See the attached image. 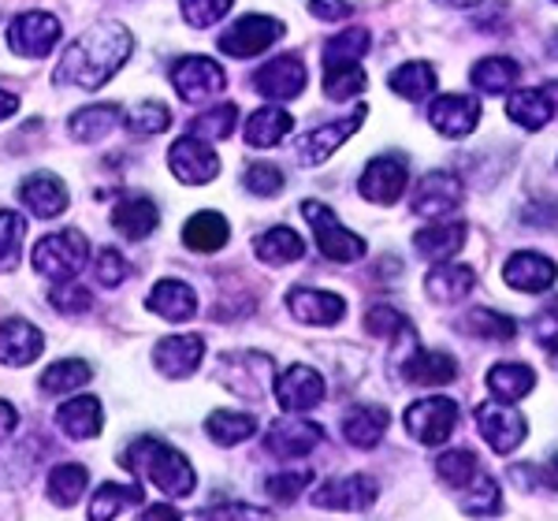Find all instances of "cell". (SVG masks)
<instances>
[{
    "mask_svg": "<svg viewBox=\"0 0 558 521\" xmlns=\"http://www.w3.org/2000/svg\"><path fill=\"white\" fill-rule=\"evenodd\" d=\"M134 52V34L123 23H97L64 52L52 83L71 89H101Z\"/></svg>",
    "mask_w": 558,
    "mask_h": 521,
    "instance_id": "cell-1",
    "label": "cell"
},
{
    "mask_svg": "<svg viewBox=\"0 0 558 521\" xmlns=\"http://www.w3.org/2000/svg\"><path fill=\"white\" fill-rule=\"evenodd\" d=\"M120 462L128 465L131 473L149 477L168 499H186L197 488L194 465L186 462L183 451L168 447L165 439H153V436L134 439V444H128V451L120 455Z\"/></svg>",
    "mask_w": 558,
    "mask_h": 521,
    "instance_id": "cell-2",
    "label": "cell"
},
{
    "mask_svg": "<svg viewBox=\"0 0 558 521\" xmlns=\"http://www.w3.org/2000/svg\"><path fill=\"white\" fill-rule=\"evenodd\" d=\"M31 260L41 276H49V280H57V283L75 280L78 268H86V260H89V242L83 231H75V228L52 231V235L38 239Z\"/></svg>",
    "mask_w": 558,
    "mask_h": 521,
    "instance_id": "cell-3",
    "label": "cell"
},
{
    "mask_svg": "<svg viewBox=\"0 0 558 521\" xmlns=\"http://www.w3.org/2000/svg\"><path fill=\"white\" fill-rule=\"evenodd\" d=\"M302 217L310 220L313 228V239H317V250L328 260H336V265H350V260H362L365 257V239L354 235L350 228L339 223L336 213L328 209V205L320 202H302Z\"/></svg>",
    "mask_w": 558,
    "mask_h": 521,
    "instance_id": "cell-4",
    "label": "cell"
},
{
    "mask_svg": "<svg viewBox=\"0 0 558 521\" xmlns=\"http://www.w3.org/2000/svg\"><path fill=\"white\" fill-rule=\"evenodd\" d=\"M402 421H407V433L417 439V444L444 447L458 428V402L444 399V395H428V399L410 402Z\"/></svg>",
    "mask_w": 558,
    "mask_h": 521,
    "instance_id": "cell-5",
    "label": "cell"
},
{
    "mask_svg": "<svg viewBox=\"0 0 558 521\" xmlns=\"http://www.w3.org/2000/svg\"><path fill=\"white\" fill-rule=\"evenodd\" d=\"M287 26L272 20V15H242L228 26V31L216 38L223 57H235V60H250V57H260L268 52L272 45L283 38Z\"/></svg>",
    "mask_w": 558,
    "mask_h": 521,
    "instance_id": "cell-6",
    "label": "cell"
},
{
    "mask_svg": "<svg viewBox=\"0 0 558 521\" xmlns=\"http://www.w3.org/2000/svg\"><path fill=\"white\" fill-rule=\"evenodd\" d=\"M410 186V165L402 153H384V157L368 160V168L357 179V194L373 205H395Z\"/></svg>",
    "mask_w": 558,
    "mask_h": 521,
    "instance_id": "cell-7",
    "label": "cell"
},
{
    "mask_svg": "<svg viewBox=\"0 0 558 521\" xmlns=\"http://www.w3.org/2000/svg\"><path fill=\"white\" fill-rule=\"evenodd\" d=\"M362 120H365V105H357V109L350 116H343V120H331V123H320V128L305 131L302 138L294 142V157H299V165H305V168L324 165L331 153L343 149V142L362 128Z\"/></svg>",
    "mask_w": 558,
    "mask_h": 521,
    "instance_id": "cell-8",
    "label": "cell"
},
{
    "mask_svg": "<svg viewBox=\"0 0 558 521\" xmlns=\"http://www.w3.org/2000/svg\"><path fill=\"white\" fill-rule=\"evenodd\" d=\"M60 38H64V26H60L57 15H49V12H26L8 26V49L20 52L26 60L49 57Z\"/></svg>",
    "mask_w": 558,
    "mask_h": 521,
    "instance_id": "cell-9",
    "label": "cell"
},
{
    "mask_svg": "<svg viewBox=\"0 0 558 521\" xmlns=\"http://www.w3.org/2000/svg\"><path fill=\"white\" fill-rule=\"evenodd\" d=\"M168 168L179 183L186 186H205L220 175V157L205 138H194V134H183L172 149H168Z\"/></svg>",
    "mask_w": 558,
    "mask_h": 521,
    "instance_id": "cell-10",
    "label": "cell"
},
{
    "mask_svg": "<svg viewBox=\"0 0 558 521\" xmlns=\"http://www.w3.org/2000/svg\"><path fill=\"white\" fill-rule=\"evenodd\" d=\"M223 83H228V75H223V68L209 57H183V60H175V68H172V86L186 105L209 101V97L220 94Z\"/></svg>",
    "mask_w": 558,
    "mask_h": 521,
    "instance_id": "cell-11",
    "label": "cell"
},
{
    "mask_svg": "<svg viewBox=\"0 0 558 521\" xmlns=\"http://www.w3.org/2000/svg\"><path fill=\"white\" fill-rule=\"evenodd\" d=\"M476 433L484 436V444L492 447L495 455H510L521 447V439L529 436V425L521 413H514L507 402H484L476 410Z\"/></svg>",
    "mask_w": 558,
    "mask_h": 521,
    "instance_id": "cell-12",
    "label": "cell"
},
{
    "mask_svg": "<svg viewBox=\"0 0 558 521\" xmlns=\"http://www.w3.org/2000/svg\"><path fill=\"white\" fill-rule=\"evenodd\" d=\"M380 496V484L368 473H350V477H328L313 492V507L320 510H368Z\"/></svg>",
    "mask_w": 558,
    "mask_h": 521,
    "instance_id": "cell-13",
    "label": "cell"
},
{
    "mask_svg": "<svg viewBox=\"0 0 558 521\" xmlns=\"http://www.w3.org/2000/svg\"><path fill=\"white\" fill-rule=\"evenodd\" d=\"M305 78L310 75H305L302 57L287 52V57H276V60H268L265 68H257L254 89L260 97H268V101H294L305 89Z\"/></svg>",
    "mask_w": 558,
    "mask_h": 521,
    "instance_id": "cell-14",
    "label": "cell"
},
{
    "mask_svg": "<svg viewBox=\"0 0 558 521\" xmlns=\"http://www.w3.org/2000/svg\"><path fill=\"white\" fill-rule=\"evenodd\" d=\"M462 179L451 172H428L413 191V213L417 217H432V220H444L462 205Z\"/></svg>",
    "mask_w": 558,
    "mask_h": 521,
    "instance_id": "cell-15",
    "label": "cell"
},
{
    "mask_svg": "<svg viewBox=\"0 0 558 521\" xmlns=\"http://www.w3.org/2000/svg\"><path fill=\"white\" fill-rule=\"evenodd\" d=\"M220 376L239 399L257 402L265 395V384L272 380V362L268 354H228L220 362Z\"/></svg>",
    "mask_w": 558,
    "mask_h": 521,
    "instance_id": "cell-16",
    "label": "cell"
},
{
    "mask_svg": "<svg viewBox=\"0 0 558 521\" xmlns=\"http://www.w3.org/2000/svg\"><path fill=\"white\" fill-rule=\"evenodd\" d=\"M428 120L444 138H465L481 123V101L473 94H444L432 101Z\"/></svg>",
    "mask_w": 558,
    "mask_h": 521,
    "instance_id": "cell-17",
    "label": "cell"
},
{
    "mask_svg": "<svg viewBox=\"0 0 558 521\" xmlns=\"http://www.w3.org/2000/svg\"><path fill=\"white\" fill-rule=\"evenodd\" d=\"M320 425H313V421H305V417H279L272 428H268V436H265V447H268V455H276V458H305V455H313L320 447Z\"/></svg>",
    "mask_w": 558,
    "mask_h": 521,
    "instance_id": "cell-18",
    "label": "cell"
},
{
    "mask_svg": "<svg viewBox=\"0 0 558 521\" xmlns=\"http://www.w3.org/2000/svg\"><path fill=\"white\" fill-rule=\"evenodd\" d=\"M202 358H205L202 336H168L153 347V365H157V373H165L168 380H186L191 373H197Z\"/></svg>",
    "mask_w": 558,
    "mask_h": 521,
    "instance_id": "cell-19",
    "label": "cell"
},
{
    "mask_svg": "<svg viewBox=\"0 0 558 521\" xmlns=\"http://www.w3.org/2000/svg\"><path fill=\"white\" fill-rule=\"evenodd\" d=\"M276 402L287 413H305L324 402V376L310 365H291L276 380Z\"/></svg>",
    "mask_w": 558,
    "mask_h": 521,
    "instance_id": "cell-20",
    "label": "cell"
},
{
    "mask_svg": "<svg viewBox=\"0 0 558 521\" xmlns=\"http://www.w3.org/2000/svg\"><path fill=\"white\" fill-rule=\"evenodd\" d=\"M287 310H291L294 320L302 325H320V328H331L347 317V302L331 291H313V287H294L287 294Z\"/></svg>",
    "mask_w": 558,
    "mask_h": 521,
    "instance_id": "cell-21",
    "label": "cell"
},
{
    "mask_svg": "<svg viewBox=\"0 0 558 521\" xmlns=\"http://www.w3.org/2000/svg\"><path fill=\"white\" fill-rule=\"evenodd\" d=\"M502 280L514 287V291L544 294L547 287L555 283V260L544 257V254H533V250H521V254L507 257V265H502Z\"/></svg>",
    "mask_w": 558,
    "mask_h": 521,
    "instance_id": "cell-22",
    "label": "cell"
},
{
    "mask_svg": "<svg viewBox=\"0 0 558 521\" xmlns=\"http://www.w3.org/2000/svg\"><path fill=\"white\" fill-rule=\"evenodd\" d=\"M20 202L34 213V217L52 220V217H60V213L68 209L71 197H68V186L60 183V179L52 175V172H34V175L23 179Z\"/></svg>",
    "mask_w": 558,
    "mask_h": 521,
    "instance_id": "cell-23",
    "label": "cell"
},
{
    "mask_svg": "<svg viewBox=\"0 0 558 521\" xmlns=\"http://www.w3.org/2000/svg\"><path fill=\"white\" fill-rule=\"evenodd\" d=\"M45 350V336L31 320L23 317H8L0 325V365H31L34 358H41Z\"/></svg>",
    "mask_w": 558,
    "mask_h": 521,
    "instance_id": "cell-24",
    "label": "cell"
},
{
    "mask_svg": "<svg viewBox=\"0 0 558 521\" xmlns=\"http://www.w3.org/2000/svg\"><path fill=\"white\" fill-rule=\"evenodd\" d=\"M507 116L525 131H544L555 120V86L514 89L507 97Z\"/></svg>",
    "mask_w": 558,
    "mask_h": 521,
    "instance_id": "cell-25",
    "label": "cell"
},
{
    "mask_svg": "<svg viewBox=\"0 0 558 521\" xmlns=\"http://www.w3.org/2000/svg\"><path fill=\"white\" fill-rule=\"evenodd\" d=\"M465 246V223L462 220H432V228H421L413 235V250L432 265H444Z\"/></svg>",
    "mask_w": 558,
    "mask_h": 521,
    "instance_id": "cell-26",
    "label": "cell"
},
{
    "mask_svg": "<svg viewBox=\"0 0 558 521\" xmlns=\"http://www.w3.org/2000/svg\"><path fill=\"white\" fill-rule=\"evenodd\" d=\"M413 354L402 362V380L417 384V388H444L458 376V365L451 354H439V350H421L417 343L410 347Z\"/></svg>",
    "mask_w": 558,
    "mask_h": 521,
    "instance_id": "cell-27",
    "label": "cell"
},
{
    "mask_svg": "<svg viewBox=\"0 0 558 521\" xmlns=\"http://www.w3.org/2000/svg\"><path fill=\"white\" fill-rule=\"evenodd\" d=\"M57 425H60V433L71 439H94V436H101V428H105V410L94 395H75V399H68L64 407L57 410Z\"/></svg>",
    "mask_w": 558,
    "mask_h": 521,
    "instance_id": "cell-28",
    "label": "cell"
},
{
    "mask_svg": "<svg viewBox=\"0 0 558 521\" xmlns=\"http://www.w3.org/2000/svg\"><path fill=\"white\" fill-rule=\"evenodd\" d=\"M146 305L157 317L172 320V325H183V320H191L197 313V294H194V287H186L183 280H160L149 291Z\"/></svg>",
    "mask_w": 558,
    "mask_h": 521,
    "instance_id": "cell-29",
    "label": "cell"
},
{
    "mask_svg": "<svg viewBox=\"0 0 558 521\" xmlns=\"http://www.w3.org/2000/svg\"><path fill=\"white\" fill-rule=\"evenodd\" d=\"M476 287V272L473 268H465V265H451V260H444V265H436V268H428V276H425V291H428V299L432 302H439V305H454V302H462L465 294H470Z\"/></svg>",
    "mask_w": 558,
    "mask_h": 521,
    "instance_id": "cell-30",
    "label": "cell"
},
{
    "mask_svg": "<svg viewBox=\"0 0 558 521\" xmlns=\"http://www.w3.org/2000/svg\"><path fill=\"white\" fill-rule=\"evenodd\" d=\"M157 223H160V209L149 197H123L112 209V228L131 242L149 239L153 231H157Z\"/></svg>",
    "mask_w": 558,
    "mask_h": 521,
    "instance_id": "cell-31",
    "label": "cell"
},
{
    "mask_svg": "<svg viewBox=\"0 0 558 521\" xmlns=\"http://www.w3.org/2000/svg\"><path fill=\"white\" fill-rule=\"evenodd\" d=\"M387 425H391V413L384 407H354L343 421V439L357 451H368L384 439Z\"/></svg>",
    "mask_w": 558,
    "mask_h": 521,
    "instance_id": "cell-32",
    "label": "cell"
},
{
    "mask_svg": "<svg viewBox=\"0 0 558 521\" xmlns=\"http://www.w3.org/2000/svg\"><path fill=\"white\" fill-rule=\"evenodd\" d=\"M228 239H231V223L213 209L194 213V217L183 223V242L191 250H197V254H216V250L228 246Z\"/></svg>",
    "mask_w": 558,
    "mask_h": 521,
    "instance_id": "cell-33",
    "label": "cell"
},
{
    "mask_svg": "<svg viewBox=\"0 0 558 521\" xmlns=\"http://www.w3.org/2000/svg\"><path fill=\"white\" fill-rule=\"evenodd\" d=\"M294 131V120L287 109H276V105H265V109H257L254 116L246 120V142L254 149H272L279 142L287 138V134Z\"/></svg>",
    "mask_w": 558,
    "mask_h": 521,
    "instance_id": "cell-34",
    "label": "cell"
},
{
    "mask_svg": "<svg viewBox=\"0 0 558 521\" xmlns=\"http://www.w3.org/2000/svg\"><path fill=\"white\" fill-rule=\"evenodd\" d=\"M533 388H536V373L521 362H502L488 373V391L499 402H507V407L510 402H521Z\"/></svg>",
    "mask_w": 558,
    "mask_h": 521,
    "instance_id": "cell-35",
    "label": "cell"
},
{
    "mask_svg": "<svg viewBox=\"0 0 558 521\" xmlns=\"http://www.w3.org/2000/svg\"><path fill=\"white\" fill-rule=\"evenodd\" d=\"M521 78L518 60L510 57H488V60H476V68L470 71V83L481 89V94H510Z\"/></svg>",
    "mask_w": 558,
    "mask_h": 521,
    "instance_id": "cell-36",
    "label": "cell"
},
{
    "mask_svg": "<svg viewBox=\"0 0 558 521\" xmlns=\"http://www.w3.org/2000/svg\"><path fill=\"white\" fill-rule=\"evenodd\" d=\"M387 86H391V94L407 97V101H425L432 89H436V68L428 60H410V64L395 68L387 75Z\"/></svg>",
    "mask_w": 558,
    "mask_h": 521,
    "instance_id": "cell-37",
    "label": "cell"
},
{
    "mask_svg": "<svg viewBox=\"0 0 558 521\" xmlns=\"http://www.w3.org/2000/svg\"><path fill=\"white\" fill-rule=\"evenodd\" d=\"M142 502V484H105V488L94 492L89 499V521H116L128 507H138Z\"/></svg>",
    "mask_w": 558,
    "mask_h": 521,
    "instance_id": "cell-38",
    "label": "cell"
},
{
    "mask_svg": "<svg viewBox=\"0 0 558 521\" xmlns=\"http://www.w3.org/2000/svg\"><path fill=\"white\" fill-rule=\"evenodd\" d=\"M116 120H120V109H116V105H86V109H78L71 116L68 131L75 142L94 146V142H101L105 134L116 128Z\"/></svg>",
    "mask_w": 558,
    "mask_h": 521,
    "instance_id": "cell-39",
    "label": "cell"
},
{
    "mask_svg": "<svg viewBox=\"0 0 558 521\" xmlns=\"http://www.w3.org/2000/svg\"><path fill=\"white\" fill-rule=\"evenodd\" d=\"M454 496H458V502H462L465 514H473V518L502 514V492H499V484L488 477V473H476V477L465 484L462 492H454Z\"/></svg>",
    "mask_w": 558,
    "mask_h": 521,
    "instance_id": "cell-40",
    "label": "cell"
},
{
    "mask_svg": "<svg viewBox=\"0 0 558 521\" xmlns=\"http://www.w3.org/2000/svg\"><path fill=\"white\" fill-rule=\"evenodd\" d=\"M373 49V34L365 26H350V31L336 34L324 45V68H343V64H362V57Z\"/></svg>",
    "mask_w": 558,
    "mask_h": 521,
    "instance_id": "cell-41",
    "label": "cell"
},
{
    "mask_svg": "<svg viewBox=\"0 0 558 521\" xmlns=\"http://www.w3.org/2000/svg\"><path fill=\"white\" fill-rule=\"evenodd\" d=\"M305 257V239L291 228H272L257 239V260L265 265H291Z\"/></svg>",
    "mask_w": 558,
    "mask_h": 521,
    "instance_id": "cell-42",
    "label": "cell"
},
{
    "mask_svg": "<svg viewBox=\"0 0 558 521\" xmlns=\"http://www.w3.org/2000/svg\"><path fill=\"white\" fill-rule=\"evenodd\" d=\"M205 433H209L213 444L235 447V444H242V439H250L257 433V417H250V413L216 410V413H209V421H205Z\"/></svg>",
    "mask_w": 558,
    "mask_h": 521,
    "instance_id": "cell-43",
    "label": "cell"
},
{
    "mask_svg": "<svg viewBox=\"0 0 558 521\" xmlns=\"http://www.w3.org/2000/svg\"><path fill=\"white\" fill-rule=\"evenodd\" d=\"M89 488V470L86 465H75V462H64L57 465V470L49 473V499L57 502V507H75L78 499H83V492Z\"/></svg>",
    "mask_w": 558,
    "mask_h": 521,
    "instance_id": "cell-44",
    "label": "cell"
},
{
    "mask_svg": "<svg viewBox=\"0 0 558 521\" xmlns=\"http://www.w3.org/2000/svg\"><path fill=\"white\" fill-rule=\"evenodd\" d=\"M458 328L465 336H476V339H495V343H507V339L518 336V320L514 317H502V313H492V310H470Z\"/></svg>",
    "mask_w": 558,
    "mask_h": 521,
    "instance_id": "cell-45",
    "label": "cell"
},
{
    "mask_svg": "<svg viewBox=\"0 0 558 521\" xmlns=\"http://www.w3.org/2000/svg\"><path fill=\"white\" fill-rule=\"evenodd\" d=\"M476 473H484L481 458H476L473 451H465V447H454V451H444L436 458V477L444 481L451 492H462Z\"/></svg>",
    "mask_w": 558,
    "mask_h": 521,
    "instance_id": "cell-46",
    "label": "cell"
},
{
    "mask_svg": "<svg viewBox=\"0 0 558 521\" xmlns=\"http://www.w3.org/2000/svg\"><path fill=\"white\" fill-rule=\"evenodd\" d=\"M89 376H94V369H89L86 362H78V358H64V362H52L49 369L41 373V391L45 395H68L75 388H86Z\"/></svg>",
    "mask_w": 558,
    "mask_h": 521,
    "instance_id": "cell-47",
    "label": "cell"
},
{
    "mask_svg": "<svg viewBox=\"0 0 558 521\" xmlns=\"http://www.w3.org/2000/svg\"><path fill=\"white\" fill-rule=\"evenodd\" d=\"M26 220L15 209H0V272H12L23 254Z\"/></svg>",
    "mask_w": 558,
    "mask_h": 521,
    "instance_id": "cell-48",
    "label": "cell"
},
{
    "mask_svg": "<svg viewBox=\"0 0 558 521\" xmlns=\"http://www.w3.org/2000/svg\"><path fill=\"white\" fill-rule=\"evenodd\" d=\"M235 120H239V109L235 105H216V109L202 112L197 120H191V134L194 138H205V142H220L235 131Z\"/></svg>",
    "mask_w": 558,
    "mask_h": 521,
    "instance_id": "cell-49",
    "label": "cell"
},
{
    "mask_svg": "<svg viewBox=\"0 0 558 521\" xmlns=\"http://www.w3.org/2000/svg\"><path fill=\"white\" fill-rule=\"evenodd\" d=\"M365 86H368V78L362 64H343V68L324 71V94H328L331 101H350V97H357Z\"/></svg>",
    "mask_w": 558,
    "mask_h": 521,
    "instance_id": "cell-50",
    "label": "cell"
},
{
    "mask_svg": "<svg viewBox=\"0 0 558 521\" xmlns=\"http://www.w3.org/2000/svg\"><path fill=\"white\" fill-rule=\"evenodd\" d=\"M128 128L134 134H165L172 128V109L160 101H142L128 112Z\"/></svg>",
    "mask_w": 558,
    "mask_h": 521,
    "instance_id": "cell-51",
    "label": "cell"
},
{
    "mask_svg": "<svg viewBox=\"0 0 558 521\" xmlns=\"http://www.w3.org/2000/svg\"><path fill=\"white\" fill-rule=\"evenodd\" d=\"M242 186L257 197H276V194H283L287 179L276 165H268V160H254V165L242 172Z\"/></svg>",
    "mask_w": 558,
    "mask_h": 521,
    "instance_id": "cell-52",
    "label": "cell"
},
{
    "mask_svg": "<svg viewBox=\"0 0 558 521\" xmlns=\"http://www.w3.org/2000/svg\"><path fill=\"white\" fill-rule=\"evenodd\" d=\"M231 4L235 0H179V12H183V20L194 31H209V26H216L231 12Z\"/></svg>",
    "mask_w": 558,
    "mask_h": 521,
    "instance_id": "cell-53",
    "label": "cell"
},
{
    "mask_svg": "<svg viewBox=\"0 0 558 521\" xmlns=\"http://www.w3.org/2000/svg\"><path fill=\"white\" fill-rule=\"evenodd\" d=\"M49 305L57 313H64V317H75V313H86L89 305H94V294H89L86 287L75 283V280H60L57 287H52Z\"/></svg>",
    "mask_w": 558,
    "mask_h": 521,
    "instance_id": "cell-54",
    "label": "cell"
},
{
    "mask_svg": "<svg viewBox=\"0 0 558 521\" xmlns=\"http://www.w3.org/2000/svg\"><path fill=\"white\" fill-rule=\"evenodd\" d=\"M365 328L373 331V336H399V331L410 328V320L402 317L395 305H373V310L365 313Z\"/></svg>",
    "mask_w": 558,
    "mask_h": 521,
    "instance_id": "cell-55",
    "label": "cell"
},
{
    "mask_svg": "<svg viewBox=\"0 0 558 521\" xmlns=\"http://www.w3.org/2000/svg\"><path fill=\"white\" fill-rule=\"evenodd\" d=\"M310 484H313V473L302 470V473H276V477H268L265 488L276 502H294Z\"/></svg>",
    "mask_w": 558,
    "mask_h": 521,
    "instance_id": "cell-56",
    "label": "cell"
},
{
    "mask_svg": "<svg viewBox=\"0 0 558 521\" xmlns=\"http://www.w3.org/2000/svg\"><path fill=\"white\" fill-rule=\"evenodd\" d=\"M131 276V265H128V257L120 254V250H101L97 254V280H101L105 287H120L123 280Z\"/></svg>",
    "mask_w": 558,
    "mask_h": 521,
    "instance_id": "cell-57",
    "label": "cell"
},
{
    "mask_svg": "<svg viewBox=\"0 0 558 521\" xmlns=\"http://www.w3.org/2000/svg\"><path fill=\"white\" fill-rule=\"evenodd\" d=\"M310 15L320 23H343L350 15V0H310Z\"/></svg>",
    "mask_w": 558,
    "mask_h": 521,
    "instance_id": "cell-58",
    "label": "cell"
},
{
    "mask_svg": "<svg viewBox=\"0 0 558 521\" xmlns=\"http://www.w3.org/2000/svg\"><path fill=\"white\" fill-rule=\"evenodd\" d=\"M15 428H20V413H15L12 402L0 399V444H8L15 436Z\"/></svg>",
    "mask_w": 558,
    "mask_h": 521,
    "instance_id": "cell-59",
    "label": "cell"
},
{
    "mask_svg": "<svg viewBox=\"0 0 558 521\" xmlns=\"http://www.w3.org/2000/svg\"><path fill=\"white\" fill-rule=\"evenodd\" d=\"M138 521H183V518H179L175 507H165V502H160V507H149Z\"/></svg>",
    "mask_w": 558,
    "mask_h": 521,
    "instance_id": "cell-60",
    "label": "cell"
},
{
    "mask_svg": "<svg viewBox=\"0 0 558 521\" xmlns=\"http://www.w3.org/2000/svg\"><path fill=\"white\" fill-rule=\"evenodd\" d=\"M15 112H20V97L0 89V120H8V116H15Z\"/></svg>",
    "mask_w": 558,
    "mask_h": 521,
    "instance_id": "cell-61",
    "label": "cell"
},
{
    "mask_svg": "<svg viewBox=\"0 0 558 521\" xmlns=\"http://www.w3.org/2000/svg\"><path fill=\"white\" fill-rule=\"evenodd\" d=\"M436 4H444V8H473V4H481V0H436Z\"/></svg>",
    "mask_w": 558,
    "mask_h": 521,
    "instance_id": "cell-62",
    "label": "cell"
}]
</instances>
